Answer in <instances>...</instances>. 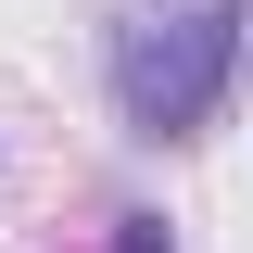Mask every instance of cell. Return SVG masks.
I'll return each mask as SVG.
<instances>
[{"mask_svg":"<svg viewBox=\"0 0 253 253\" xmlns=\"http://www.w3.org/2000/svg\"><path fill=\"white\" fill-rule=\"evenodd\" d=\"M101 253H177V228H165L152 203H114V215H101Z\"/></svg>","mask_w":253,"mask_h":253,"instance_id":"obj_2","label":"cell"},{"mask_svg":"<svg viewBox=\"0 0 253 253\" xmlns=\"http://www.w3.org/2000/svg\"><path fill=\"white\" fill-rule=\"evenodd\" d=\"M241 76H253V0H114V26H101L114 126L152 139V152L215 139Z\"/></svg>","mask_w":253,"mask_h":253,"instance_id":"obj_1","label":"cell"}]
</instances>
